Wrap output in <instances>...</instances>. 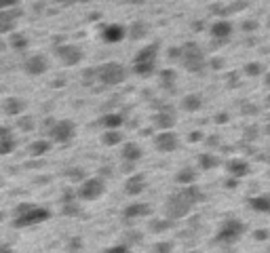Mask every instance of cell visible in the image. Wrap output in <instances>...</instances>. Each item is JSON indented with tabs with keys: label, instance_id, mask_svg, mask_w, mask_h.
I'll return each instance as SVG.
<instances>
[{
	"label": "cell",
	"instance_id": "f35d334b",
	"mask_svg": "<svg viewBox=\"0 0 270 253\" xmlns=\"http://www.w3.org/2000/svg\"><path fill=\"white\" fill-rule=\"evenodd\" d=\"M6 8H13V2H8V0H0V11H6Z\"/></svg>",
	"mask_w": 270,
	"mask_h": 253
},
{
	"label": "cell",
	"instance_id": "e0dca14e",
	"mask_svg": "<svg viewBox=\"0 0 270 253\" xmlns=\"http://www.w3.org/2000/svg\"><path fill=\"white\" fill-rule=\"evenodd\" d=\"M247 205H249V209L256 213H270V192L256 194V196L247 198Z\"/></svg>",
	"mask_w": 270,
	"mask_h": 253
},
{
	"label": "cell",
	"instance_id": "8992f818",
	"mask_svg": "<svg viewBox=\"0 0 270 253\" xmlns=\"http://www.w3.org/2000/svg\"><path fill=\"white\" fill-rule=\"evenodd\" d=\"M106 194V182L102 177H89V179H83L76 190V196L80 201H97Z\"/></svg>",
	"mask_w": 270,
	"mask_h": 253
},
{
	"label": "cell",
	"instance_id": "f1b7e54d",
	"mask_svg": "<svg viewBox=\"0 0 270 253\" xmlns=\"http://www.w3.org/2000/svg\"><path fill=\"white\" fill-rule=\"evenodd\" d=\"M49 148H51V141H47V139H38V141H34L32 146H30V152L34 156H42L44 152H49Z\"/></svg>",
	"mask_w": 270,
	"mask_h": 253
},
{
	"label": "cell",
	"instance_id": "836d02e7",
	"mask_svg": "<svg viewBox=\"0 0 270 253\" xmlns=\"http://www.w3.org/2000/svg\"><path fill=\"white\" fill-rule=\"evenodd\" d=\"M245 74L247 76H260V74H262V66H260L258 61L256 63H247V66H245Z\"/></svg>",
	"mask_w": 270,
	"mask_h": 253
},
{
	"label": "cell",
	"instance_id": "ffe728a7",
	"mask_svg": "<svg viewBox=\"0 0 270 253\" xmlns=\"http://www.w3.org/2000/svg\"><path fill=\"white\" fill-rule=\"evenodd\" d=\"M143 188H146V177H143L141 173H135L131 175L127 182H125V192H127L129 196H137L143 192Z\"/></svg>",
	"mask_w": 270,
	"mask_h": 253
},
{
	"label": "cell",
	"instance_id": "8d00e7d4",
	"mask_svg": "<svg viewBox=\"0 0 270 253\" xmlns=\"http://www.w3.org/2000/svg\"><path fill=\"white\" fill-rule=\"evenodd\" d=\"M104 253H131L127 245H112V247H108Z\"/></svg>",
	"mask_w": 270,
	"mask_h": 253
},
{
	"label": "cell",
	"instance_id": "4dcf8cb0",
	"mask_svg": "<svg viewBox=\"0 0 270 253\" xmlns=\"http://www.w3.org/2000/svg\"><path fill=\"white\" fill-rule=\"evenodd\" d=\"M146 32H148L146 21H135L131 28V38H141V36H146Z\"/></svg>",
	"mask_w": 270,
	"mask_h": 253
},
{
	"label": "cell",
	"instance_id": "52a82bcc",
	"mask_svg": "<svg viewBox=\"0 0 270 253\" xmlns=\"http://www.w3.org/2000/svg\"><path fill=\"white\" fill-rule=\"evenodd\" d=\"M51 218V211L49 209H42V207H34V205H25L19 207V215L15 220L17 228H23V226H32V224H40L44 220Z\"/></svg>",
	"mask_w": 270,
	"mask_h": 253
},
{
	"label": "cell",
	"instance_id": "f546056e",
	"mask_svg": "<svg viewBox=\"0 0 270 253\" xmlns=\"http://www.w3.org/2000/svg\"><path fill=\"white\" fill-rule=\"evenodd\" d=\"M150 253H173V243L171 241H158L150 247Z\"/></svg>",
	"mask_w": 270,
	"mask_h": 253
},
{
	"label": "cell",
	"instance_id": "ba28073f",
	"mask_svg": "<svg viewBox=\"0 0 270 253\" xmlns=\"http://www.w3.org/2000/svg\"><path fill=\"white\" fill-rule=\"evenodd\" d=\"M74 135H76V125L68 119L53 123L51 129H49V137L57 143H68V141L74 139Z\"/></svg>",
	"mask_w": 270,
	"mask_h": 253
},
{
	"label": "cell",
	"instance_id": "ac0fdd59",
	"mask_svg": "<svg viewBox=\"0 0 270 253\" xmlns=\"http://www.w3.org/2000/svg\"><path fill=\"white\" fill-rule=\"evenodd\" d=\"M152 121H154V125L160 131H171V126L175 125L177 119H175L173 110H160V112H156L154 116H152Z\"/></svg>",
	"mask_w": 270,
	"mask_h": 253
},
{
	"label": "cell",
	"instance_id": "7c38bea8",
	"mask_svg": "<svg viewBox=\"0 0 270 253\" xmlns=\"http://www.w3.org/2000/svg\"><path fill=\"white\" fill-rule=\"evenodd\" d=\"M23 70L28 72L30 76H40L49 70V61L44 55H30L28 59L23 61Z\"/></svg>",
	"mask_w": 270,
	"mask_h": 253
},
{
	"label": "cell",
	"instance_id": "d6986e66",
	"mask_svg": "<svg viewBox=\"0 0 270 253\" xmlns=\"http://www.w3.org/2000/svg\"><path fill=\"white\" fill-rule=\"evenodd\" d=\"M121 156H123L125 162H137V160H141V156H143V150H141L139 143L127 141V143H123Z\"/></svg>",
	"mask_w": 270,
	"mask_h": 253
},
{
	"label": "cell",
	"instance_id": "74e56055",
	"mask_svg": "<svg viewBox=\"0 0 270 253\" xmlns=\"http://www.w3.org/2000/svg\"><path fill=\"white\" fill-rule=\"evenodd\" d=\"M19 126H21V129H25V131H30L32 126H34V123H32L30 116H25V119H21V121H19Z\"/></svg>",
	"mask_w": 270,
	"mask_h": 253
},
{
	"label": "cell",
	"instance_id": "d4e9b609",
	"mask_svg": "<svg viewBox=\"0 0 270 253\" xmlns=\"http://www.w3.org/2000/svg\"><path fill=\"white\" fill-rule=\"evenodd\" d=\"M102 126L106 131H119L121 129V125H123V116L121 114H116V112H112V114H104L102 116Z\"/></svg>",
	"mask_w": 270,
	"mask_h": 253
},
{
	"label": "cell",
	"instance_id": "6da1fadb",
	"mask_svg": "<svg viewBox=\"0 0 270 253\" xmlns=\"http://www.w3.org/2000/svg\"><path fill=\"white\" fill-rule=\"evenodd\" d=\"M203 198H205V194L199 186H186V188L175 190L173 194H169L165 198V205H163L165 218L169 222L186 218V215H190V211L203 201Z\"/></svg>",
	"mask_w": 270,
	"mask_h": 253
},
{
	"label": "cell",
	"instance_id": "9c48e42d",
	"mask_svg": "<svg viewBox=\"0 0 270 253\" xmlns=\"http://www.w3.org/2000/svg\"><path fill=\"white\" fill-rule=\"evenodd\" d=\"M55 55L59 57V61L64 63V66H78V63L83 61L85 53L78 44L64 42V44H59V47H55Z\"/></svg>",
	"mask_w": 270,
	"mask_h": 253
},
{
	"label": "cell",
	"instance_id": "e575fe53",
	"mask_svg": "<svg viewBox=\"0 0 270 253\" xmlns=\"http://www.w3.org/2000/svg\"><path fill=\"white\" fill-rule=\"evenodd\" d=\"M11 44H13V47H17V49H23V47H28V40H25L21 34H15L11 38Z\"/></svg>",
	"mask_w": 270,
	"mask_h": 253
},
{
	"label": "cell",
	"instance_id": "484cf974",
	"mask_svg": "<svg viewBox=\"0 0 270 253\" xmlns=\"http://www.w3.org/2000/svg\"><path fill=\"white\" fill-rule=\"evenodd\" d=\"M220 165V158L211 154V152H205V154H199V169L201 171H211Z\"/></svg>",
	"mask_w": 270,
	"mask_h": 253
},
{
	"label": "cell",
	"instance_id": "7a4b0ae2",
	"mask_svg": "<svg viewBox=\"0 0 270 253\" xmlns=\"http://www.w3.org/2000/svg\"><path fill=\"white\" fill-rule=\"evenodd\" d=\"M158 66V44H146L133 57V72L137 76H152Z\"/></svg>",
	"mask_w": 270,
	"mask_h": 253
},
{
	"label": "cell",
	"instance_id": "d6a6232c",
	"mask_svg": "<svg viewBox=\"0 0 270 253\" xmlns=\"http://www.w3.org/2000/svg\"><path fill=\"white\" fill-rule=\"evenodd\" d=\"M64 213L66 215H80V207L74 201H66L64 203Z\"/></svg>",
	"mask_w": 270,
	"mask_h": 253
},
{
	"label": "cell",
	"instance_id": "d590c367",
	"mask_svg": "<svg viewBox=\"0 0 270 253\" xmlns=\"http://www.w3.org/2000/svg\"><path fill=\"white\" fill-rule=\"evenodd\" d=\"M125 237H127V243H139L141 241V232L139 230H127L125 232Z\"/></svg>",
	"mask_w": 270,
	"mask_h": 253
},
{
	"label": "cell",
	"instance_id": "1f68e13d",
	"mask_svg": "<svg viewBox=\"0 0 270 253\" xmlns=\"http://www.w3.org/2000/svg\"><path fill=\"white\" fill-rule=\"evenodd\" d=\"M171 224H173V222H169V220H156V222H152V224H150V230H154V232H163V230L171 228Z\"/></svg>",
	"mask_w": 270,
	"mask_h": 253
},
{
	"label": "cell",
	"instance_id": "5bb4252c",
	"mask_svg": "<svg viewBox=\"0 0 270 253\" xmlns=\"http://www.w3.org/2000/svg\"><path fill=\"white\" fill-rule=\"evenodd\" d=\"M148 215H152V207L148 203H131L123 211L125 220H139V218H148Z\"/></svg>",
	"mask_w": 270,
	"mask_h": 253
},
{
	"label": "cell",
	"instance_id": "3957f363",
	"mask_svg": "<svg viewBox=\"0 0 270 253\" xmlns=\"http://www.w3.org/2000/svg\"><path fill=\"white\" fill-rule=\"evenodd\" d=\"M95 70H97V83H102L104 87H116L125 83L129 76V70L119 61H106Z\"/></svg>",
	"mask_w": 270,
	"mask_h": 253
},
{
	"label": "cell",
	"instance_id": "5b68a950",
	"mask_svg": "<svg viewBox=\"0 0 270 253\" xmlns=\"http://www.w3.org/2000/svg\"><path fill=\"white\" fill-rule=\"evenodd\" d=\"M247 232V226L243 220H237V218H228L224 220L220 230L215 232V241L222 243V245H232L237 243L239 239H243V234Z\"/></svg>",
	"mask_w": 270,
	"mask_h": 253
},
{
	"label": "cell",
	"instance_id": "4fadbf2b",
	"mask_svg": "<svg viewBox=\"0 0 270 253\" xmlns=\"http://www.w3.org/2000/svg\"><path fill=\"white\" fill-rule=\"evenodd\" d=\"M102 38L108 42V44H116V42H123L127 38V28L121 23H108L106 28L102 30Z\"/></svg>",
	"mask_w": 270,
	"mask_h": 253
},
{
	"label": "cell",
	"instance_id": "cb8c5ba5",
	"mask_svg": "<svg viewBox=\"0 0 270 253\" xmlns=\"http://www.w3.org/2000/svg\"><path fill=\"white\" fill-rule=\"evenodd\" d=\"M175 83H177V74L175 70H163L158 76V85L160 89H165V91H173L175 89Z\"/></svg>",
	"mask_w": 270,
	"mask_h": 253
},
{
	"label": "cell",
	"instance_id": "83f0119b",
	"mask_svg": "<svg viewBox=\"0 0 270 253\" xmlns=\"http://www.w3.org/2000/svg\"><path fill=\"white\" fill-rule=\"evenodd\" d=\"M123 141V133L121 131H106L104 135H102V143L104 146H119V143Z\"/></svg>",
	"mask_w": 270,
	"mask_h": 253
},
{
	"label": "cell",
	"instance_id": "9a60e30c",
	"mask_svg": "<svg viewBox=\"0 0 270 253\" xmlns=\"http://www.w3.org/2000/svg\"><path fill=\"white\" fill-rule=\"evenodd\" d=\"M21 15V8H6V11H0V34H6L15 28L17 17Z\"/></svg>",
	"mask_w": 270,
	"mask_h": 253
},
{
	"label": "cell",
	"instance_id": "2e32d148",
	"mask_svg": "<svg viewBox=\"0 0 270 253\" xmlns=\"http://www.w3.org/2000/svg\"><path fill=\"white\" fill-rule=\"evenodd\" d=\"M226 171H228V175L241 179V177H247L249 175L251 167H249V162L243 160V158H230L226 162Z\"/></svg>",
	"mask_w": 270,
	"mask_h": 253
},
{
	"label": "cell",
	"instance_id": "4316f807",
	"mask_svg": "<svg viewBox=\"0 0 270 253\" xmlns=\"http://www.w3.org/2000/svg\"><path fill=\"white\" fill-rule=\"evenodd\" d=\"M25 110V102L19 97H8L4 102V112L6 114H21Z\"/></svg>",
	"mask_w": 270,
	"mask_h": 253
},
{
	"label": "cell",
	"instance_id": "60d3db41",
	"mask_svg": "<svg viewBox=\"0 0 270 253\" xmlns=\"http://www.w3.org/2000/svg\"><path fill=\"white\" fill-rule=\"evenodd\" d=\"M266 85L270 87V72H268V74H266Z\"/></svg>",
	"mask_w": 270,
	"mask_h": 253
},
{
	"label": "cell",
	"instance_id": "603a6c76",
	"mask_svg": "<svg viewBox=\"0 0 270 253\" xmlns=\"http://www.w3.org/2000/svg\"><path fill=\"white\" fill-rule=\"evenodd\" d=\"M15 148V139L6 126H0V154H8Z\"/></svg>",
	"mask_w": 270,
	"mask_h": 253
},
{
	"label": "cell",
	"instance_id": "30bf717a",
	"mask_svg": "<svg viewBox=\"0 0 270 253\" xmlns=\"http://www.w3.org/2000/svg\"><path fill=\"white\" fill-rule=\"evenodd\" d=\"M232 32H235V28H232V23H230L228 19H218V21H213V23H211V28H209L213 47H218V44H226V42L232 38Z\"/></svg>",
	"mask_w": 270,
	"mask_h": 253
},
{
	"label": "cell",
	"instance_id": "8fae6325",
	"mask_svg": "<svg viewBox=\"0 0 270 253\" xmlns=\"http://www.w3.org/2000/svg\"><path fill=\"white\" fill-rule=\"evenodd\" d=\"M154 148L158 152H163V154H171V152H175L179 148L177 133H173V131H160L156 137H154Z\"/></svg>",
	"mask_w": 270,
	"mask_h": 253
},
{
	"label": "cell",
	"instance_id": "7402d4cb",
	"mask_svg": "<svg viewBox=\"0 0 270 253\" xmlns=\"http://www.w3.org/2000/svg\"><path fill=\"white\" fill-rule=\"evenodd\" d=\"M203 108V97L199 93H188L182 97V110L184 112H199Z\"/></svg>",
	"mask_w": 270,
	"mask_h": 253
},
{
	"label": "cell",
	"instance_id": "ab89813d",
	"mask_svg": "<svg viewBox=\"0 0 270 253\" xmlns=\"http://www.w3.org/2000/svg\"><path fill=\"white\" fill-rule=\"evenodd\" d=\"M6 49V42L4 40H0V51H4Z\"/></svg>",
	"mask_w": 270,
	"mask_h": 253
},
{
	"label": "cell",
	"instance_id": "44dd1931",
	"mask_svg": "<svg viewBox=\"0 0 270 253\" xmlns=\"http://www.w3.org/2000/svg\"><path fill=\"white\" fill-rule=\"evenodd\" d=\"M196 177H199V171H194L190 167H182L175 173V184H179L182 188L186 186H196Z\"/></svg>",
	"mask_w": 270,
	"mask_h": 253
},
{
	"label": "cell",
	"instance_id": "277c9868",
	"mask_svg": "<svg viewBox=\"0 0 270 253\" xmlns=\"http://www.w3.org/2000/svg\"><path fill=\"white\" fill-rule=\"evenodd\" d=\"M179 61H182V66L188 72H192V74H199V72H203L205 66H207L205 53L196 42H186L184 47L179 49Z\"/></svg>",
	"mask_w": 270,
	"mask_h": 253
}]
</instances>
